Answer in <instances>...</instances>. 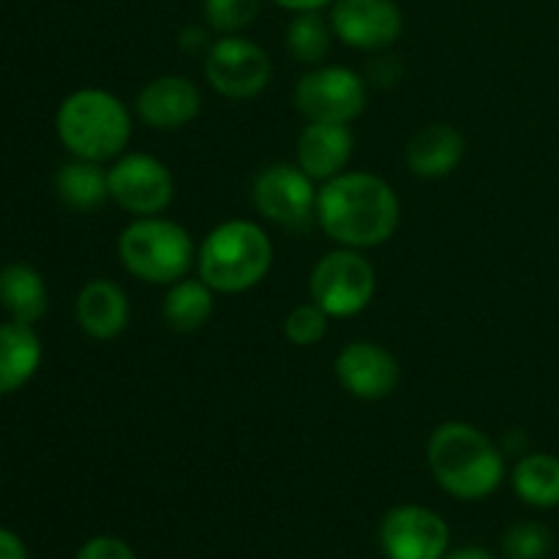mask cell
<instances>
[{
    "label": "cell",
    "instance_id": "obj_16",
    "mask_svg": "<svg viewBox=\"0 0 559 559\" xmlns=\"http://www.w3.org/2000/svg\"><path fill=\"white\" fill-rule=\"evenodd\" d=\"M74 314L82 333L96 342H112L129 325L131 309L129 298L118 284L109 278H93L76 295Z\"/></svg>",
    "mask_w": 559,
    "mask_h": 559
},
{
    "label": "cell",
    "instance_id": "obj_6",
    "mask_svg": "<svg viewBox=\"0 0 559 559\" xmlns=\"http://www.w3.org/2000/svg\"><path fill=\"white\" fill-rule=\"evenodd\" d=\"M311 300L320 309H325L328 317H355L371 304L377 289L374 265L360 254L358 249L328 251L320 257L309 278Z\"/></svg>",
    "mask_w": 559,
    "mask_h": 559
},
{
    "label": "cell",
    "instance_id": "obj_26",
    "mask_svg": "<svg viewBox=\"0 0 559 559\" xmlns=\"http://www.w3.org/2000/svg\"><path fill=\"white\" fill-rule=\"evenodd\" d=\"M328 322L331 317L325 314V309L311 300V304H300L295 306L293 311L284 320V336L295 344V347H314L325 338L328 333Z\"/></svg>",
    "mask_w": 559,
    "mask_h": 559
},
{
    "label": "cell",
    "instance_id": "obj_8",
    "mask_svg": "<svg viewBox=\"0 0 559 559\" xmlns=\"http://www.w3.org/2000/svg\"><path fill=\"white\" fill-rule=\"evenodd\" d=\"M369 82L347 66H314L295 82V109L309 123H353L366 109Z\"/></svg>",
    "mask_w": 559,
    "mask_h": 559
},
{
    "label": "cell",
    "instance_id": "obj_18",
    "mask_svg": "<svg viewBox=\"0 0 559 559\" xmlns=\"http://www.w3.org/2000/svg\"><path fill=\"white\" fill-rule=\"evenodd\" d=\"M41 338L36 328L22 322H0V396L22 391L41 366Z\"/></svg>",
    "mask_w": 559,
    "mask_h": 559
},
{
    "label": "cell",
    "instance_id": "obj_29",
    "mask_svg": "<svg viewBox=\"0 0 559 559\" xmlns=\"http://www.w3.org/2000/svg\"><path fill=\"white\" fill-rule=\"evenodd\" d=\"M399 76H402V66H399L396 58H377L371 60V66L366 69V82L371 85H380V87H391L396 85Z\"/></svg>",
    "mask_w": 559,
    "mask_h": 559
},
{
    "label": "cell",
    "instance_id": "obj_20",
    "mask_svg": "<svg viewBox=\"0 0 559 559\" xmlns=\"http://www.w3.org/2000/svg\"><path fill=\"white\" fill-rule=\"evenodd\" d=\"M55 191L71 211L91 213L109 197V169L87 158H71L55 173Z\"/></svg>",
    "mask_w": 559,
    "mask_h": 559
},
{
    "label": "cell",
    "instance_id": "obj_7",
    "mask_svg": "<svg viewBox=\"0 0 559 559\" xmlns=\"http://www.w3.org/2000/svg\"><path fill=\"white\" fill-rule=\"evenodd\" d=\"M317 194L314 178L287 162L265 167L251 186V200L262 218L295 235L309 233L317 224Z\"/></svg>",
    "mask_w": 559,
    "mask_h": 559
},
{
    "label": "cell",
    "instance_id": "obj_27",
    "mask_svg": "<svg viewBox=\"0 0 559 559\" xmlns=\"http://www.w3.org/2000/svg\"><path fill=\"white\" fill-rule=\"evenodd\" d=\"M74 559H136V555L126 540L112 538V535H96L80 546Z\"/></svg>",
    "mask_w": 559,
    "mask_h": 559
},
{
    "label": "cell",
    "instance_id": "obj_30",
    "mask_svg": "<svg viewBox=\"0 0 559 559\" xmlns=\"http://www.w3.org/2000/svg\"><path fill=\"white\" fill-rule=\"evenodd\" d=\"M0 559H27L25 540L5 527H0Z\"/></svg>",
    "mask_w": 559,
    "mask_h": 559
},
{
    "label": "cell",
    "instance_id": "obj_25",
    "mask_svg": "<svg viewBox=\"0 0 559 559\" xmlns=\"http://www.w3.org/2000/svg\"><path fill=\"white\" fill-rule=\"evenodd\" d=\"M555 538L540 522H519L502 535V555L508 559H546Z\"/></svg>",
    "mask_w": 559,
    "mask_h": 559
},
{
    "label": "cell",
    "instance_id": "obj_15",
    "mask_svg": "<svg viewBox=\"0 0 559 559\" xmlns=\"http://www.w3.org/2000/svg\"><path fill=\"white\" fill-rule=\"evenodd\" d=\"M355 136L347 123H309L298 136L295 164L314 180H331L347 173Z\"/></svg>",
    "mask_w": 559,
    "mask_h": 559
},
{
    "label": "cell",
    "instance_id": "obj_28",
    "mask_svg": "<svg viewBox=\"0 0 559 559\" xmlns=\"http://www.w3.org/2000/svg\"><path fill=\"white\" fill-rule=\"evenodd\" d=\"M180 52L189 55V58H205L213 47L211 31L202 25H186L178 36Z\"/></svg>",
    "mask_w": 559,
    "mask_h": 559
},
{
    "label": "cell",
    "instance_id": "obj_32",
    "mask_svg": "<svg viewBox=\"0 0 559 559\" xmlns=\"http://www.w3.org/2000/svg\"><path fill=\"white\" fill-rule=\"evenodd\" d=\"M445 559H495V557H491L486 549H480V546H464V549L448 551Z\"/></svg>",
    "mask_w": 559,
    "mask_h": 559
},
{
    "label": "cell",
    "instance_id": "obj_1",
    "mask_svg": "<svg viewBox=\"0 0 559 559\" xmlns=\"http://www.w3.org/2000/svg\"><path fill=\"white\" fill-rule=\"evenodd\" d=\"M402 202L374 173H342L317 194V224L347 249H377L396 235Z\"/></svg>",
    "mask_w": 559,
    "mask_h": 559
},
{
    "label": "cell",
    "instance_id": "obj_24",
    "mask_svg": "<svg viewBox=\"0 0 559 559\" xmlns=\"http://www.w3.org/2000/svg\"><path fill=\"white\" fill-rule=\"evenodd\" d=\"M262 0H205L202 14L205 25L222 36H233L249 27L260 16Z\"/></svg>",
    "mask_w": 559,
    "mask_h": 559
},
{
    "label": "cell",
    "instance_id": "obj_14",
    "mask_svg": "<svg viewBox=\"0 0 559 559\" xmlns=\"http://www.w3.org/2000/svg\"><path fill=\"white\" fill-rule=\"evenodd\" d=\"M200 87L183 74H164L147 82L134 98V112L147 129L178 131L200 115Z\"/></svg>",
    "mask_w": 559,
    "mask_h": 559
},
{
    "label": "cell",
    "instance_id": "obj_12",
    "mask_svg": "<svg viewBox=\"0 0 559 559\" xmlns=\"http://www.w3.org/2000/svg\"><path fill=\"white\" fill-rule=\"evenodd\" d=\"M331 27L347 47L364 52L388 49L404 31V16L393 0H333Z\"/></svg>",
    "mask_w": 559,
    "mask_h": 559
},
{
    "label": "cell",
    "instance_id": "obj_10",
    "mask_svg": "<svg viewBox=\"0 0 559 559\" xmlns=\"http://www.w3.org/2000/svg\"><path fill=\"white\" fill-rule=\"evenodd\" d=\"M109 200L136 218L162 216L175 200L173 173L151 153H123L109 167Z\"/></svg>",
    "mask_w": 559,
    "mask_h": 559
},
{
    "label": "cell",
    "instance_id": "obj_23",
    "mask_svg": "<svg viewBox=\"0 0 559 559\" xmlns=\"http://www.w3.org/2000/svg\"><path fill=\"white\" fill-rule=\"evenodd\" d=\"M333 36L336 33H333L331 20H325L320 11H300L287 27V49L298 63L320 66L331 52Z\"/></svg>",
    "mask_w": 559,
    "mask_h": 559
},
{
    "label": "cell",
    "instance_id": "obj_11",
    "mask_svg": "<svg viewBox=\"0 0 559 559\" xmlns=\"http://www.w3.org/2000/svg\"><path fill=\"white\" fill-rule=\"evenodd\" d=\"M451 530L424 506H399L382 516L380 549L385 559H445Z\"/></svg>",
    "mask_w": 559,
    "mask_h": 559
},
{
    "label": "cell",
    "instance_id": "obj_31",
    "mask_svg": "<svg viewBox=\"0 0 559 559\" xmlns=\"http://www.w3.org/2000/svg\"><path fill=\"white\" fill-rule=\"evenodd\" d=\"M273 3L293 11V14H300V11H322L325 5H333V0H273Z\"/></svg>",
    "mask_w": 559,
    "mask_h": 559
},
{
    "label": "cell",
    "instance_id": "obj_21",
    "mask_svg": "<svg viewBox=\"0 0 559 559\" xmlns=\"http://www.w3.org/2000/svg\"><path fill=\"white\" fill-rule=\"evenodd\" d=\"M213 311H216V293L200 276H186L169 284L167 298L162 304L164 322L178 333H194L205 328Z\"/></svg>",
    "mask_w": 559,
    "mask_h": 559
},
{
    "label": "cell",
    "instance_id": "obj_13",
    "mask_svg": "<svg viewBox=\"0 0 559 559\" xmlns=\"http://www.w3.org/2000/svg\"><path fill=\"white\" fill-rule=\"evenodd\" d=\"M336 377L347 393L364 402H380L391 396L402 380L399 360L377 342H353L338 349Z\"/></svg>",
    "mask_w": 559,
    "mask_h": 559
},
{
    "label": "cell",
    "instance_id": "obj_5",
    "mask_svg": "<svg viewBox=\"0 0 559 559\" xmlns=\"http://www.w3.org/2000/svg\"><path fill=\"white\" fill-rule=\"evenodd\" d=\"M118 257L131 276L158 287L186 278L197 262L194 240L186 227L162 216L134 218L120 233Z\"/></svg>",
    "mask_w": 559,
    "mask_h": 559
},
{
    "label": "cell",
    "instance_id": "obj_19",
    "mask_svg": "<svg viewBox=\"0 0 559 559\" xmlns=\"http://www.w3.org/2000/svg\"><path fill=\"white\" fill-rule=\"evenodd\" d=\"M0 306L9 320L36 325L49 309V289L41 273L27 262H9L0 267Z\"/></svg>",
    "mask_w": 559,
    "mask_h": 559
},
{
    "label": "cell",
    "instance_id": "obj_4",
    "mask_svg": "<svg viewBox=\"0 0 559 559\" xmlns=\"http://www.w3.org/2000/svg\"><path fill=\"white\" fill-rule=\"evenodd\" d=\"M271 265V238L249 218L222 222L197 249V273L216 295L249 293L267 276Z\"/></svg>",
    "mask_w": 559,
    "mask_h": 559
},
{
    "label": "cell",
    "instance_id": "obj_2",
    "mask_svg": "<svg viewBox=\"0 0 559 559\" xmlns=\"http://www.w3.org/2000/svg\"><path fill=\"white\" fill-rule=\"evenodd\" d=\"M426 462L440 489L464 502L486 500L506 480L502 448L464 420H448L431 431Z\"/></svg>",
    "mask_w": 559,
    "mask_h": 559
},
{
    "label": "cell",
    "instance_id": "obj_3",
    "mask_svg": "<svg viewBox=\"0 0 559 559\" xmlns=\"http://www.w3.org/2000/svg\"><path fill=\"white\" fill-rule=\"evenodd\" d=\"M131 112L115 93L80 87L60 102L55 131L66 151L87 162H112L123 156L131 140Z\"/></svg>",
    "mask_w": 559,
    "mask_h": 559
},
{
    "label": "cell",
    "instance_id": "obj_17",
    "mask_svg": "<svg viewBox=\"0 0 559 559\" xmlns=\"http://www.w3.org/2000/svg\"><path fill=\"white\" fill-rule=\"evenodd\" d=\"M467 142L459 129L448 123H429L420 131H415L413 140L407 142L404 162L409 173L424 180L448 178L453 169L462 164Z\"/></svg>",
    "mask_w": 559,
    "mask_h": 559
},
{
    "label": "cell",
    "instance_id": "obj_9",
    "mask_svg": "<svg viewBox=\"0 0 559 559\" xmlns=\"http://www.w3.org/2000/svg\"><path fill=\"white\" fill-rule=\"evenodd\" d=\"M273 63L271 55L260 44L238 36H222L213 41L205 55V80L218 96L246 102L254 98L271 85Z\"/></svg>",
    "mask_w": 559,
    "mask_h": 559
},
{
    "label": "cell",
    "instance_id": "obj_22",
    "mask_svg": "<svg viewBox=\"0 0 559 559\" xmlns=\"http://www.w3.org/2000/svg\"><path fill=\"white\" fill-rule=\"evenodd\" d=\"M513 491L527 506L549 511L559 506V456L555 453H524L511 473Z\"/></svg>",
    "mask_w": 559,
    "mask_h": 559
}]
</instances>
